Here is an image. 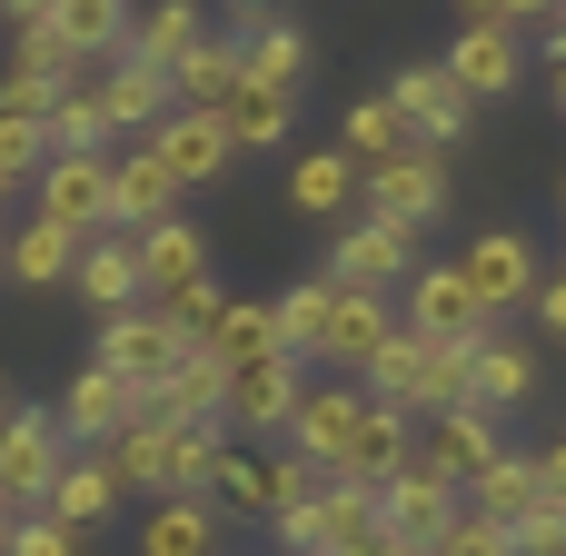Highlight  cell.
Segmentation results:
<instances>
[{"instance_id":"cell-1","label":"cell","mask_w":566,"mask_h":556,"mask_svg":"<svg viewBox=\"0 0 566 556\" xmlns=\"http://www.w3.org/2000/svg\"><path fill=\"white\" fill-rule=\"evenodd\" d=\"M70 458H80V448L60 438V418H50V408H10V428H0V507H10V517H20V507L40 517V497L60 487V468H70Z\"/></svg>"},{"instance_id":"cell-2","label":"cell","mask_w":566,"mask_h":556,"mask_svg":"<svg viewBox=\"0 0 566 556\" xmlns=\"http://www.w3.org/2000/svg\"><path fill=\"white\" fill-rule=\"evenodd\" d=\"M388 109H398V119H408V139H418V149H438V159L478 129V99H468L438 60H408V70L388 80Z\"/></svg>"},{"instance_id":"cell-3","label":"cell","mask_w":566,"mask_h":556,"mask_svg":"<svg viewBox=\"0 0 566 556\" xmlns=\"http://www.w3.org/2000/svg\"><path fill=\"white\" fill-rule=\"evenodd\" d=\"M458 279L478 289V318L497 328L507 308H527V298H537V279H547V269H537V239H527V229H478V239H468V259H458Z\"/></svg>"},{"instance_id":"cell-4","label":"cell","mask_w":566,"mask_h":556,"mask_svg":"<svg viewBox=\"0 0 566 556\" xmlns=\"http://www.w3.org/2000/svg\"><path fill=\"white\" fill-rule=\"evenodd\" d=\"M398 279H418V229L348 219V229L328 239V289H368V298H388Z\"/></svg>"},{"instance_id":"cell-5","label":"cell","mask_w":566,"mask_h":556,"mask_svg":"<svg viewBox=\"0 0 566 556\" xmlns=\"http://www.w3.org/2000/svg\"><path fill=\"white\" fill-rule=\"evenodd\" d=\"M189 348H179V328L159 318V308H129V318H99V348H90V368H109L119 388H169V368H179Z\"/></svg>"},{"instance_id":"cell-6","label":"cell","mask_w":566,"mask_h":556,"mask_svg":"<svg viewBox=\"0 0 566 556\" xmlns=\"http://www.w3.org/2000/svg\"><path fill=\"white\" fill-rule=\"evenodd\" d=\"M358 428H368V388L328 378V388H308V398H298V418H289V448H298L318 478H338V468H348V448H358Z\"/></svg>"},{"instance_id":"cell-7","label":"cell","mask_w":566,"mask_h":556,"mask_svg":"<svg viewBox=\"0 0 566 556\" xmlns=\"http://www.w3.org/2000/svg\"><path fill=\"white\" fill-rule=\"evenodd\" d=\"M497 458H507V438H497V418H488V408H448V418H428V428H418V468H428V478H448L458 497H468Z\"/></svg>"},{"instance_id":"cell-8","label":"cell","mask_w":566,"mask_h":556,"mask_svg":"<svg viewBox=\"0 0 566 556\" xmlns=\"http://www.w3.org/2000/svg\"><path fill=\"white\" fill-rule=\"evenodd\" d=\"M229 30H239V50H249V90H269V99L298 109V90H308V30H298L289 10H239Z\"/></svg>"},{"instance_id":"cell-9","label":"cell","mask_w":566,"mask_h":556,"mask_svg":"<svg viewBox=\"0 0 566 556\" xmlns=\"http://www.w3.org/2000/svg\"><path fill=\"white\" fill-rule=\"evenodd\" d=\"M368 219H388V229H428L438 209H448V159L438 149H408V159H388V169H368Z\"/></svg>"},{"instance_id":"cell-10","label":"cell","mask_w":566,"mask_h":556,"mask_svg":"<svg viewBox=\"0 0 566 556\" xmlns=\"http://www.w3.org/2000/svg\"><path fill=\"white\" fill-rule=\"evenodd\" d=\"M30 189H40L30 219H50L70 239H109V159H50Z\"/></svg>"},{"instance_id":"cell-11","label":"cell","mask_w":566,"mask_h":556,"mask_svg":"<svg viewBox=\"0 0 566 556\" xmlns=\"http://www.w3.org/2000/svg\"><path fill=\"white\" fill-rule=\"evenodd\" d=\"M159 219H179V179L159 169V149H149V139H129V149L109 159V229H119V239H139V229H159Z\"/></svg>"},{"instance_id":"cell-12","label":"cell","mask_w":566,"mask_h":556,"mask_svg":"<svg viewBox=\"0 0 566 556\" xmlns=\"http://www.w3.org/2000/svg\"><path fill=\"white\" fill-rule=\"evenodd\" d=\"M408 328H418V338H438V348H478V338H497V328L478 318V289L458 279V259L408 279Z\"/></svg>"},{"instance_id":"cell-13","label":"cell","mask_w":566,"mask_h":556,"mask_svg":"<svg viewBox=\"0 0 566 556\" xmlns=\"http://www.w3.org/2000/svg\"><path fill=\"white\" fill-rule=\"evenodd\" d=\"M139 418H149V428H229V368H219L209 348H189V358L169 368V388L139 398Z\"/></svg>"},{"instance_id":"cell-14","label":"cell","mask_w":566,"mask_h":556,"mask_svg":"<svg viewBox=\"0 0 566 556\" xmlns=\"http://www.w3.org/2000/svg\"><path fill=\"white\" fill-rule=\"evenodd\" d=\"M149 149H159V169L179 179V199H189V189H219V179L239 169L229 129H219V119H189V109H169V119L149 129Z\"/></svg>"},{"instance_id":"cell-15","label":"cell","mask_w":566,"mask_h":556,"mask_svg":"<svg viewBox=\"0 0 566 556\" xmlns=\"http://www.w3.org/2000/svg\"><path fill=\"white\" fill-rule=\"evenodd\" d=\"M129 249H139V308H169L179 289L209 279V239H199L189 219H159V229H139Z\"/></svg>"},{"instance_id":"cell-16","label":"cell","mask_w":566,"mask_h":556,"mask_svg":"<svg viewBox=\"0 0 566 556\" xmlns=\"http://www.w3.org/2000/svg\"><path fill=\"white\" fill-rule=\"evenodd\" d=\"M239 80H249V50H239V30H209V40L179 60V80H169V109H189V119H219V109L239 99Z\"/></svg>"},{"instance_id":"cell-17","label":"cell","mask_w":566,"mask_h":556,"mask_svg":"<svg viewBox=\"0 0 566 556\" xmlns=\"http://www.w3.org/2000/svg\"><path fill=\"white\" fill-rule=\"evenodd\" d=\"M388 338H398V298H368V289H338V308H328V368H378L388 358Z\"/></svg>"},{"instance_id":"cell-18","label":"cell","mask_w":566,"mask_h":556,"mask_svg":"<svg viewBox=\"0 0 566 556\" xmlns=\"http://www.w3.org/2000/svg\"><path fill=\"white\" fill-rule=\"evenodd\" d=\"M50 418H60V438H70V448H80V438H129V428H139V388H119L109 368H80V378L60 388V408H50Z\"/></svg>"},{"instance_id":"cell-19","label":"cell","mask_w":566,"mask_h":556,"mask_svg":"<svg viewBox=\"0 0 566 556\" xmlns=\"http://www.w3.org/2000/svg\"><path fill=\"white\" fill-rule=\"evenodd\" d=\"M378 507H388V537H408V547H428V556H438V537L468 517V497H458L448 478H428V468H408L398 487H378Z\"/></svg>"},{"instance_id":"cell-20","label":"cell","mask_w":566,"mask_h":556,"mask_svg":"<svg viewBox=\"0 0 566 556\" xmlns=\"http://www.w3.org/2000/svg\"><path fill=\"white\" fill-rule=\"evenodd\" d=\"M90 90H99V119H109V139H149V129L169 119V80H159V70H139V60H109V70H90Z\"/></svg>"},{"instance_id":"cell-21","label":"cell","mask_w":566,"mask_h":556,"mask_svg":"<svg viewBox=\"0 0 566 556\" xmlns=\"http://www.w3.org/2000/svg\"><path fill=\"white\" fill-rule=\"evenodd\" d=\"M408 468H418V418L368 398V428H358V448H348V468H338V478H348V487H398Z\"/></svg>"},{"instance_id":"cell-22","label":"cell","mask_w":566,"mask_h":556,"mask_svg":"<svg viewBox=\"0 0 566 556\" xmlns=\"http://www.w3.org/2000/svg\"><path fill=\"white\" fill-rule=\"evenodd\" d=\"M438 70H448V80H458V90H468V99L488 109V99H507V90H517V70H527V50H517L507 30H468V20H458V50H448Z\"/></svg>"},{"instance_id":"cell-23","label":"cell","mask_w":566,"mask_h":556,"mask_svg":"<svg viewBox=\"0 0 566 556\" xmlns=\"http://www.w3.org/2000/svg\"><path fill=\"white\" fill-rule=\"evenodd\" d=\"M298 398H308V368L298 358H259V368L229 378V428H289Z\"/></svg>"},{"instance_id":"cell-24","label":"cell","mask_w":566,"mask_h":556,"mask_svg":"<svg viewBox=\"0 0 566 556\" xmlns=\"http://www.w3.org/2000/svg\"><path fill=\"white\" fill-rule=\"evenodd\" d=\"M209 40V10H189V0H159V10H139L129 20V50L119 60H139V70H159V80H179V60Z\"/></svg>"},{"instance_id":"cell-25","label":"cell","mask_w":566,"mask_h":556,"mask_svg":"<svg viewBox=\"0 0 566 556\" xmlns=\"http://www.w3.org/2000/svg\"><path fill=\"white\" fill-rule=\"evenodd\" d=\"M70 289L90 298V318H129L139 308V249L109 229V239H90L80 249V269H70Z\"/></svg>"},{"instance_id":"cell-26","label":"cell","mask_w":566,"mask_h":556,"mask_svg":"<svg viewBox=\"0 0 566 556\" xmlns=\"http://www.w3.org/2000/svg\"><path fill=\"white\" fill-rule=\"evenodd\" d=\"M527 398H537V348H507V338H478V358H468V408L507 418V408H527Z\"/></svg>"},{"instance_id":"cell-27","label":"cell","mask_w":566,"mask_h":556,"mask_svg":"<svg viewBox=\"0 0 566 556\" xmlns=\"http://www.w3.org/2000/svg\"><path fill=\"white\" fill-rule=\"evenodd\" d=\"M40 517L70 527V537H80V527H109V517H119V478H109V458H70L60 487L40 497Z\"/></svg>"},{"instance_id":"cell-28","label":"cell","mask_w":566,"mask_h":556,"mask_svg":"<svg viewBox=\"0 0 566 556\" xmlns=\"http://www.w3.org/2000/svg\"><path fill=\"white\" fill-rule=\"evenodd\" d=\"M388 537V507H378V487H348V478H328L318 487V547L328 556H368Z\"/></svg>"},{"instance_id":"cell-29","label":"cell","mask_w":566,"mask_h":556,"mask_svg":"<svg viewBox=\"0 0 566 556\" xmlns=\"http://www.w3.org/2000/svg\"><path fill=\"white\" fill-rule=\"evenodd\" d=\"M80 249H90V239H70V229H50V219H20V229L0 239V269H10L20 289H60V279L80 269Z\"/></svg>"},{"instance_id":"cell-30","label":"cell","mask_w":566,"mask_h":556,"mask_svg":"<svg viewBox=\"0 0 566 556\" xmlns=\"http://www.w3.org/2000/svg\"><path fill=\"white\" fill-rule=\"evenodd\" d=\"M468 507H478L488 527H507V537H517V527L547 507V478H537V458H517V448H507V458H497V468L468 487Z\"/></svg>"},{"instance_id":"cell-31","label":"cell","mask_w":566,"mask_h":556,"mask_svg":"<svg viewBox=\"0 0 566 556\" xmlns=\"http://www.w3.org/2000/svg\"><path fill=\"white\" fill-rule=\"evenodd\" d=\"M328 308H338L328 269H318V279H298V289H279V298H269V318H279V358H298V368H308V358L328 348Z\"/></svg>"},{"instance_id":"cell-32","label":"cell","mask_w":566,"mask_h":556,"mask_svg":"<svg viewBox=\"0 0 566 556\" xmlns=\"http://www.w3.org/2000/svg\"><path fill=\"white\" fill-rule=\"evenodd\" d=\"M139 556H219V507L209 497H159L149 527H139Z\"/></svg>"},{"instance_id":"cell-33","label":"cell","mask_w":566,"mask_h":556,"mask_svg":"<svg viewBox=\"0 0 566 556\" xmlns=\"http://www.w3.org/2000/svg\"><path fill=\"white\" fill-rule=\"evenodd\" d=\"M358 189H368V169H358L348 149H308V159L289 169V199H298L308 219H338V209H358Z\"/></svg>"},{"instance_id":"cell-34","label":"cell","mask_w":566,"mask_h":556,"mask_svg":"<svg viewBox=\"0 0 566 556\" xmlns=\"http://www.w3.org/2000/svg\"><path fill=\"white\" fill-rule=\"evenodd\" d=\"M40 129H50V159H109V119H99V90H90V70L60 90V109H50Z\"/></svg>"},{"instance_id":"cell-35","label":"cell","mask_w":566,"mask_h":556,"mask_svg":"<svg viewBox=\"0 0 566 556\" xmlns=\"http://www.w3.org/2000/svg\"><path fill=\"white\" fill-rule=\"evenodd\" d=\"M169 448H179V428H129V438H109V478H119V497H169Z\"/></svg>"},{"instance_id":"cell-36","label":"cell","mask_w":566,"mask_h":556,"mask_svg":"<svg viewBox=\"0 0 566 556\" xmlns=\"http://www.w3.org/2000/svg\"><path fill=\"white\" fill-rule=\"evenodd\" d=\"M209 358L239 378V368H259V358H279V318H269V298H229V318L209 328Z\"/></svg>"},{"instance_id":"cell-37","label":"cell","mask_w":566,"mask_h":556,"mask_svg":"<svg viewBox=\"0 0 566 556\" xmlns=\"http://www.w3.org/2000/svg\"><path fill=\"white\" fill-rule=\"evenodd\" d=\"M408 149H418V139H408V119L388 109V90L348 109V159H358V169H388V159H408Z\"/></svg>"},{"instance_id":"cell-38","label":"cell","mask_w":566,"mask_h":556,"mask_svg":"<svg viewBox=\"0 0 566 556\" xmlns=\"http://www.w3.org/2000/svg\"><path fill=\"white\" fill-rule=\"evenodd\" d=\"M289 119H298V109H289V99H269V90H249V80H239V99L219 109L229 149H279V139H289Z\"/></svg>"},{"instance_id":"cell-39","label":"cell","mask_w":566,"mask_h":556,"mask_svg":"<svg viewBox=\"0 0 566 556\" xmlns=\"http://www.w3.org/2000/svg\"><path fill=\"white\" fill-rule=\"evenodd\" d=\"M209 507H219V527L229 517H269V458H219V478H209Z\"/></svg>"},{"instance_id":"cell-40","label":"cell","mask_w":566,"mask_h":556,"mask_svg":"<svg viewBox=\"0 0 566 556\" xmlns=\"http://www.w3.org/2000/svg\"><path fill=\"white\" fill-rule=\"evenodd\" d=\"M219 458H229V428H179V448H169V497H209Z\"/></svg>"},{"instance_id":"cell-41","label":"cell","mask_w":566,"mask_h":556,"mask_svg":"<svg viewBox=\"0 0 566 556\" xmlns=\"http://www.w3.org/2000/svg\"><path fill=\"white\" fill-rule=\"evenodd\" d=\"M159 318L179 328V348H209V328L229 318V289H219V279H199V289H179V298H169Z\"/></svg>"},{"instance_id":"cell-42","label":"cell","mask_w":566,"mask_h":556,"mask_svg":"<svg viewBox=\"0 0 566 556\" xmlns=\"http://www.w3.org/2000/svg\"><path fill=\"white\" fill-rule=\"evenodd\" d=\"M0 169L30 189V179L50 169V129H40V119H0Z\"/></svg>"},{"instance_id":"cell-43","label":"cell","mask_w":566,"mask_h":556,"mask_svg":"<svg viewBox=\"0 0 566 556\" xmlns=\"http://www.w3.org/2000/svg\"><path fill=\"white\" fill-rule=\"evenodd\" d=\"M318 487H328V478H318L298 448H289V458H269V517H279V507H308Z\"/></svg>"},{"instance_id":"cell-44","label":"cell","mask_w":566,"mask_h":556,"mask_svg":"<svg viewBox=\"0 0 566 556\" xmlns=\"http://www.w3.org/2000/svg\"><path fill=\"white\" fill-rule=\"evenodd\" d=\"M438 556H517V537H507V527H488V517L468 507V517H458V527L438 537Z\"/></svg>"},{"instance_id":"cell-45","label":"cell","mask_w":566,"mask_h":556,"mask_svg":"<svg viewBox=\"0 0 566 556\" xmlns=\"http://www.w3.org/2000/svg\"><path fill=\"white\" fill-rule=\"evenodd\" d=\"M10 556H80V537L50 527V517H20V527H10Z\"/></svg>"},{"instance_id":"cell-46","label":"cell","mask_w":566,"mask_h":556,"mask_svg":"<svg viewBox=\"0 0 566 556\" xmlns=\"http://www.w3.org/2000/svg\"><path fill=\"white\" fill-rule=\"evenodd\" d=\"M517 556H566V507H557V497H547V507L517 527Z\"/></svg>"},{"instance_id":"cell-47","label":"cell","mask_w":566,"mask_h":556,"mask_svg":"<svg viewBox=\"0 0 566 556\" xmlns=\"http://www.w3.org/2000/svg\"><path fill=\"white\" fill-rule=\"evenodd\" d=\"M269 527H279V547H289V556H328V547H318V497H308V507H279Z\"/></svg>"},{"instance_id":"cell-48","label":"cell","mask_w":566,"mask_h":556,"mask_svg":"<svg viewBox=\"0 0 566 556\" xmlns=\"http://www.w3.org/2000/svg\"><path fill=\"white\" fill-rule=\"evenodd\" d=\"M527 308H537V328H557V338H566V269L537 279V298H527Z\"/></svg>"},{"instance_id":"cell-49","label":"cell","mask_w":566,"mask_h":556,"mask_svg":"<svg viewBox=\"0 0 566 556\" xmlns=\"http://www.w3.org/2000/svg\"><path fill=\"white\" fill-rule=\"evenodd\" d=\"M537 478H547V497L566 507V438H557V448H537Z\"/></svg>"},{"instance_id":"cell-50","label":"cell","mask_w":566,"mask_h":556,"mask_svg":"<svg viewBox=\"0 0 566 556\" xmlns=\"http://www.w3.org/2000/svg\"><path fill=\"white\" fill-rule=\"evenodd\" d=\"M547 99L566 109V50H547Z\"/></svg>"},{"instance_id":"cell-51","label":"cell","mask_w":566,"mask_h":556,"mask_svg":"<svg viewBox=\"0 0 566 556\" xmlns=\"http://www.w3.org/2000/svg\"><path fill=\"white\" fill-rule=\"evenodd\" d=\"M368 556H428V547H408V537H378V547H368Z\"/></svg>"},{"instance_id":"cell-52","label":"cell","mask_w":566,"mask_h":556,"mask_svg":"<svg viewBox=\"0 0 566 556\" xmlns=\"http://www.w3.org/2000/svg\"><path fill=\"white\" fill-rule=\"evenodd\" d=\"M547 50H566V10H547Z\"/></svg>"},{"instance_id":"cell-53","label":"cell","mask_w":566,"mask_h":556,"mask_svg":"<svg viewBox=\"0 0 566 556\" xmlns=\"http://www.w3.org/2000/svg\"><path fill=\"white\" fill-rule=\"evenodd\" d=\"M10 189H20V179H10V169H0V219H10Z\"/></svg>"},{"instance_id":"cell-54","label":"cell","mask_w":566,"mask_h":556,"mask_svg":"<svg viewBox=\"0 0 566 556\" xmlns=\"http://www.w3.org/2000/svg\"><path fill=\"white\" fill-rule=\"evenodd\" d=\"M10 527H20V517H10V507H0V556H10Z\"/></svg>"},{"instance_id":"cell-55","label":"cell","mask_w":566,"mask_h":556,"mask_svg":"<svg viewBox=\"0 0 566 556\" xmlns=\"http://www.w3.org/2000/svg\"><path fill=\"white\" fill-rule=\"evenodd\" d=\"M0 428H10V388H0Z\"/></svg>"},{"instance_id":"cell-56","label":"cell","mask_w":566,"mask_h":556,"mask_svg":"<svg viewBox=\"0 0 566 556\" xmlns=\"http://www.w3.org/2000/svg\"><path fill=\"white\" fill-rule=\"evenodd\" d=\"M557 209H566V179H557Z\"/></svg>"}]
</instances>
